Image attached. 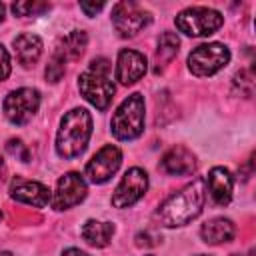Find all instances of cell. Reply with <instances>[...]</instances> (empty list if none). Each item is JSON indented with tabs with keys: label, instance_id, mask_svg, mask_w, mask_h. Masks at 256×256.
<instances>
[{
	"label": "cell",
	"instance_id": "cell-1",
	"mask_svg": "<svg viewBox=\"0 0 256 256\" xmlns=\"http://www.w3.org/2000/svg\"><path fill=\"white\" fill-rule=\"evenodd\" d=\"M204 200H206V186L202 178H196L192 184L184 186L180 192L172 194L170 198H166L154 218L160 226L166 228H174V226H184L188 222H192L204 208Z\"/></svg>",
	"mask_w": 256,
	"mask_h": 256
},
{
	"label": "cell",
	"instance_id": "cell-2",
	"mask_svg": "<svg viewBox=\"0 0 256 256\" xmlns=\"http://www.w3.org/2000/svg\"><path fill=\"white\" fill-rule=\"evenodd\" d=\"M92 136V116L84 108H72L62 116L58 134H56V152L62 158H76L80 156L88 140Z\"/></svg>",
	"mask_w": 256,
	"mask_h": 256
},
{
	"label": "cell",
	"instance_id": "cell-3",
	"mask_svg": "<svg viewBox=\"0 0 256 256\" xmlns=\"http://www.w3.org/2000/svg\"><path fill=\"white\" fill-rule=\"evenodd\" d=\"M112 134L118 140H134L144 132V98L142 94H130L112 114Z\"/></svg>",
	"mask_w": 256,
	"mask_h": 256
},
{
	"label": "cell",
	"instance_id": "cell-4",
	"mask_svg": "<svg viewBox=\"0 0 256 256\" xmlns=\"http://www.w3.org/2000/svg\"><path fill=\"white\" fill-rule=\"evenodd\" d=\"M176 28L188 36H208L214 34L224 18L220 12L212 10V8H204V6H194V8H186L176 16Z\"/></svg>",
	"mask_w": 256,
	"mask_h": 256
},
{
	"label": "cell",
	"instance_id": "cell-5",
	"mask_svg": "<svg viewBox=\"0 0 256 256\" xmlns=\"http://www.w3.org/2000/svg\"><path fill=\"white\" fill-rule=\"evenodd\" d=\"M230 62V50L220 42L200 44L188 56V68L194 76H212Z\"/></svg>",
	"mask_w": 256,
	"mask_h": 256
},
{
	"label": "cell",
	"instance_id": "cell-6",
	"mask_svg": "<svg viewBox=\"0 0 256 256\" xmlns=\"http://www.w3.org/2000/svg\"><path fill=\"white\" fill-rule=\"evenodd\" d=\"M78 88L82 92V96L92 104L96 106L98 110H106L112 102V96H114V84L112 80L108 78V74H102V72H94V70H86L80 74L78 78Z\"/></svg>",
	"mask_w": 256,
	"mask_h": 256
},
{
	"label": "cell",
	"instance_id": "cell-7",
	"mask_svg": "<svg viewBox=\"0 0 256 256\" xmlns=\"http://www.w3.org/2000/svg\"><path fill=\"white\" fill-rule=\"evenodd\" d=\"M4 114L12 124H26L40 106V94L34 88H18L12 90L4 98Z\"/></svg>",
	"mask_w": 256,
	"mask_h": 256
},
{
	"label": "cell",
	"instance_id": "cell-8",
	"mask_svg": "<svg viewBox=\"0 0 256 256\" xmlns=\"http://www.w3.org/2000/svg\"><path fill=\"white\" fill-rule=\"evenodd\" d=\"M150 14L136 2H118L112 8V22L120 36H136L150 24Z\"/></svg>",
	"mask_w": 256,
	"mask_h": 256
},
{
	"label": "cell",
	"instance_id": "cell-9",
	"mask_svg": "<svg viewBox=\"0 0 256 256\" xmlns=\"http://www.w3.org/2000/svg\"><path fill=\"white\" fill-rule=\"evenodd\" d=\"M148 188V176L142 168H130L118 182L114 194H112V206L114 208H128L134 202H138Z\"/></svg>",
	"mask_w": 256,
	"mask_h": 256
},
{
	"label": "cell",
	"instance_id": "cell-10",
	"mask_svg": "<svg viewBox=\"0 0 256 256\" xmlns=\"http://www.w3.org/2000/svg\"><path fill=\"white\" fill-rule=\"evenodd\" d=\"M120 164H122L120 148L112 146V144H106L86 164V176L92 184H104L106 180H110L112 174H116Z\"/></svg>",
	"mask_w": 256,
	"mask_h": 256
},
{
	"label": "cell",
	"instance_id": "cell-11",
	"mask_svg": "<svg viewBox=\"0 0 256 256\" xmlns=\"http://www.w3.org/2000/svg\"><path fill=\"white\" fill-rule=\"evenodd\" d=\"M86 182L78 172H68L64 174L58 184H56V192L52 198V206L56 210H66L72 208L76 204H80L86 198Z\"/></svg>",
	"mask_w": 256,
	"mask_h": 256
},
{
	"label": "cell",
	"instance_id": "cell-12",
	"mask_svg": "<svg viewBox=\"0 0 256 256\" xmlns=\"http://www.w3.org/2000/svg\"><path fill=\"white\" fill-rule=\"evenodd\" d=\"M146 56L140 54L138 50H120L118 60H116V80H120V84L128 86L138 82L144 72H146Z\"/></svg>",
	"mask_w": 256,
	"mask_h": 256
},
{
	"label": "cell",
	"instance_id": "cell-13",
	"mask_svg": "<svg viewBox=\"0 0 256 256\" xmlns=\"http://www.w3.org/2000/svg\"><path fill=\"white\" fill-rule=\"evenodd\" d=\"M10 196L18 202L36 206V208H44L50 202V190L40 184V182H32V180H22L16 178L10 186Z\"/></svg>",
	"mask_w": 256,
	"mask_h": 256
},
{
	"label": "cell",
	"instance_id": "cell-14",
	"mask_svg": "<svg viewBox=\"0 0 256 256\" xmlns=\"http://www.w3.org/2000/svg\"><path fill=\"white\" fill-rule=\"evenodd\" d=\"M204 186H208V192L212 196V200L218 204V206H228L230 200H232V186H234V178L232 174L222 168V166H216L208 172L206 180H204Z\"/></svg>",
	"mask_w": 256,
	"mask_h": 256
},
{
	"label": "cell",
	"instance_id": "cell-15",
	"mask_svg": "<svg viewBox=\"0 0 256 256\" xmlns=\"http://www.w3.org/2000/svg\"><path fill=\"white\" fill-rule=\"evenodd\" d=\"M162 168L168 174L186 176V174H192V170L196 168V160L192 152H188L184 146H174L162 156Z\"/></svg>",
	"mask_w": 256,
	"mask_h": 256
},
{
	"label": "cell",
	"instance_id": "cell-16",
	"mask_svg": "<svg viewBox=\"0 0 256 256\" xmlns=\"http://www.w3.org/2000/svg\"><path fill=\"white\" fill-rule=\"evenodd\" d=\"M14 52H16V58L22 66H34L42 54V40L40 36L36 34H30V32H24L20 36L14 38Z\"/></svg>",
	"mask_w": 256,
	"mask_h": 256
},
{
	"label": "cell",
	"instance_id": "cell-17",
	"mask_svg": "<svg viewBox=\"0 0 256 256\" xmlns=\"http://www.w3.org/2000/svg\"><path fill=\"white\" fill-rule=\"evenodd\" d=\"M236 234V228L232 224V220L228 218H212L208 222L202 224L200 228V236L206 244H222V242H230Z\"/></svg>",
	"mask_w": 256,
	"mask_h": 256
},
{
	"label": "cell",
	"instance_id": "cell-18",
	"mask_svg": "<svg viewBox=\"0 0 256 256\" xmlns=\"http://www.w3.org/2000/svg\"><path fill=\"white\" fill-rule=\"evenodd\" d=\"M86 44H88L86 32H82V30H72L70 34H66V36L62 38V42H60V46L56 48L54 54H58L64 62H68V60H78V58L84 54Z\"/></svg>",
	"mask_w": 256,
	"mask_h": 256
},
{
	"label": "cell",
	"instance_id": "cell-19",
	"mask_svg": "<svg viewBox=\"0 0 256 256\" xmlns=\"http://www.w3.org/2000/svg\"><path fill=\"white\" fill-rule=\"evenodd\" d=\"M114 234V226L110 222H98V220H86L82 226V238L94 246V248H104L108 246L110 238Z\"/></svg>",
	"mask_w": 256,
	"mask_h": 256
},
{
	"label": "cell",
	"instance_id": "cell-20",
	"mask_svg": "<svg viewBox=\"0 0 256 256\" xmlns=\"http://www.w3.org/2000/svg\"><path fill=\"white\" fill-rule=\"evenodd\" d=\"M178 46H180V40L174 32H164L160 36L158 50H156V72L160 70V66H166L168 62H172V58L178 54Z\"/></svg>",
	"mask_w": 256,
	"mask_h": 256
},
{
	"label": "cell",
	"instance_id": "cell-21",
	"mask_svg": "<svg viewBox=\"0 0 256 256\" xmlns=\"http://www.w3.org/2000/svg\"><path fill=\"white\" fill-rule=\"evenodd\" d=\"M50 6L48 4H42V2H14L12 4V10L16 16H30V14H38L42 10H48Z\"/></svg>",
	"mask_w": 256,
	"mask_h": 256
},
{
	"label": "cell",
	"instance_id": "cell-22",
	"mask_svg": "<svg viewBox=\"0 0 256 256\" xmlns=\"http://www.w3.org/2000/svg\"><path fill=\"white\" fill-rule=\"evenodd\" d=\"M64 66H66V62H64L58 54H54V56L50 58L48 66H46V78H48L50 82H58V80L64 76Z\"/></svg>",
	"mask_w": 256,
	"mask_h": 256
},
{
	"label": "cell",
	"instance_id": "cell-23",
	"mask_svg": "<svg viewBox=\"0 0 256 256\" xmlns=\"http://www.w3.org/2000/svg\"><path fill=\"white\" fill-rule=\"evenodd\" d=\"M234 84L236 86H246V96L250 98L252 92H254V70L252 68H246V70H240L234 78Z\"/></svg>",
	"mask_w": 256,
	"mask_h": 256
},
{
	"label": "cell",
	"instance_id": "cell-24",
	"mask_svg": "<svg viewBox=\"0 0 256 256\" xmlns=\"http://www.w3.org/2000/svg\"><path fill=\"white\" fill-rule=\"evenodd\" d=\"M6 150L12 154V156H20L22 162H28L30 160V154H28V148L22 140H8L6 144Z\"/></svg>",
	"mask_w": 256,
	"mask_h": 256
},
{
	"label": "cell",
	"instance_id": "cell-25",
	"mask_svg": "<svg viewBox=\"0 0 256 256\" xmlns=\"http://www.w3.org/2000/svg\"><path fill=\"white\" fill-rule=\"evenodd\" d=\"M10 70H12V66H10V56H8L6 48L0 44V82L10 76Z\"/></svg>",
	"mask_w": 256,
	"mask_h": 256
},
{
	"label": "cell",
	"instance_id": "cell-26",
	"mask_svg": "<svg viewBox=\"0 0 256 256\" xmlns=\"http://www.w3.org/2000/svg\"><path fill=\"white\" fill-rule=\"evenodd\" d=\"M80 8L84 10V14L86 16H96L102 8H104V4L102 2H98V4H90V2H80Z\"/></svg>",
	"mask_w": 256,
	"mask_h": 256
},
{
	"label": "cell",
	"instance_id": "cell-27",
	"mask_svg": "<svg viewBox=\"0 0 256 256\" xmlns=\"http://www.w3.org/2000/svg\"><path fill=\"white\" fill-rule=\"evenodd\" d=\"M62 256H90V254H86V252H82L78 248H68V250H64Z\"/></svg>",
	"mask_w": 256,
	"mask_h": 256
},
{
	"label": "cell",
	"instance_id": "cell-28",
	"mask_svg": "<svg viewBox=\"0 0 256 256\" xmlns=\"http://www.w3.org/2000/svg\"><path fill=\"white\" fill-rule=\"evenodd\" d=\"M4 20V4H0V22Z\"/></svg>",
	"mask_w": 256,
	"mask_h": 256
},
{
	"label": "cell",
	"instance_id": "cell-29",
	"mask_svg": "<svg viewBox=\"0 0 256 256\" xmlns=\"http://www.w3.org/2000/svg\"><path fill=\"white\" fill-rule=\"evenodd\" d=\"M2 172H4V160L0 158V178H2Z\"/></svg>",
	"mask_w": 256,
	"mask_h": 256
},
{
	"label": "cell",
	"instance_id": "cell-30",
	"mask_svg": "<svg viewBox=\"0 0 256 256\" xmlns=\"http://www.w3.org/2000/svg\"><path fill=\"white\" fill-rule=\"evenodd\" d=\"M0 256H12V254H10V252H6V250H4V252H0Z\"/></svg>",
	"mask_w": 256,
	"mask_h": 256
},
{
	"label": "cell",
	"instance_id": "cell-31",
	"mask_svg": "<svg viewBox=\"0 0 256 256\" xmlns=\"http://www.w3.org/2000/svg\"><path fill=\"white\" fill-rule=\"evenodd\" d=\"M198 256H208V254H198Z\"/></svg>",
	"mask_w": 256,
	"mask_h": 256
},
{
	"label": "cell",
	"instance_id": "cell-32",
	"mask_svg": "<svg viewBox=\"0 0 256 256\" xmlns=\"http://www.w3.org/2000/svg\"><path fill=\"white\" fill-rule=\"evenodd\" d=\"M0 218H2V214H0Z\"/></svg>",
	"mask_w": 256,
	"mask_h": 256
},
{
	"label": "cell",
	"instance_id": "cell-33",
	"mask_svg": "<svg viewBox=\"0 0 256 256\" xmlns=\"http://www.w3.org/2000/svg\"><path fill=\"white\" fill-rule=\"evenodd\" d=\"M148 256H152V254H148Z\"/></svg>",
	"mask_w": 256,
	"mask_h": 256
}]
</instances>
